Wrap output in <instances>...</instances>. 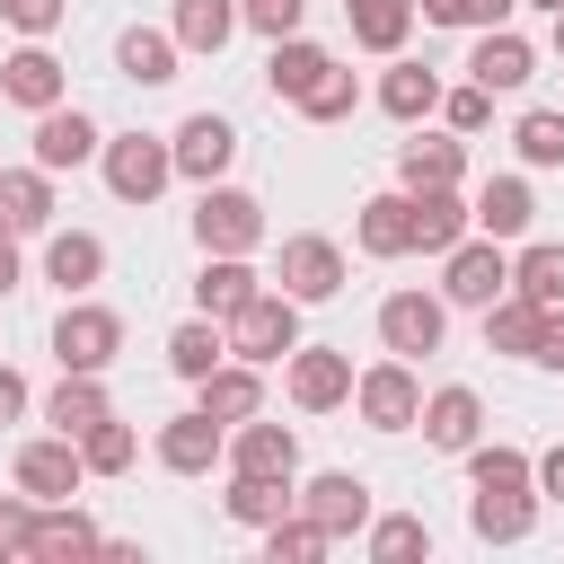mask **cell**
I'll use <instances>...</instances> for the list:
<instances>
[{"mask_svg": "<svg viewBox=\"0 0 564 564\" xmlns=\"http://www.w3.org/2000/svg\"><path fill=\"white\" fill-rule=\"evenodd\" d=\"M511 141H520L529 167H564V115H555V106H529V115L511 123Z\"/></svg>", "mask_w": 564, "mask_h": 564, "instance_id": "42", "label": "cell"}, {"mask_svg": "<svg viewBox=\"0 0 564 564\" xmlns=\"http://www.w3.org/2000/svg\"><path fill=\"white\" fill-rule=\"evenodd\" d=\"M229 467L238 476H300V432L247 414V423H229Z\"/></svg>", "mask_w": 564, "mask_h": 564, "instance_id": "11", "label": "cell"}, {"mask_svg": "<svg viewBox=\"0 0 564 564\" xmlns=\"http://www.w3.org/2000/svg\"><path fill=\"white\" fill-rule=\"evenodd\" d=\"M106 150V132L79 115V106H44L35 115V167H79V159H97Z\"/></svg>", "mask_w": 564, "mask_h": 564, "instance_id": "15", "label": "cell"}, {"mask_svg": "<svg viewBox=\"0 0 564 564\" xmlns=\"http://www.w3.org/2000/svg\"><path fill=\"white\" fill-rule=\"evenodd\" d=\"M176 53H185L176 26H123V35H115V70H123L132 88H167V79H176Z\"/></svg>", "mask_w": 564, "mask_h": 564, "instance_id": "14", "label": "cell"}, {"mask_svg": "<svg viewBox=\"0 0 564 564\" xmlns=\"http://www.w3.org/2000/svg\"><path fill=\"white\" fill-rule=\"evenodd\" d=\"M370 555L379 564H414V555H432V529L414 511H388V520H370Z\"/></svg>", "mask_w": 564, "mask_h": 564, "instance_id": "41", "label": "cell"}, {"mask_svg": "<svg viewBox=\"0 0 564 564\" xmlns=\"http://www.w3.org/2000/svg\"><path fill=\"white\" fill-rule=\"evenodd\" d=\"M538 370H564V308H546V344H538Z\"/></svg>", "mask_w": 564, "mask_h": 564, "instance_id": "49", "label": "cell"}, {"mask_svg": "<svg viewBox=\"0 0 564 564\" xmlns=\"http://www.w3.org/2000/svg\"><path fill=\"white\" fill-rule=\"evenodd\" d=\"M0 176H9V167H0Z\"/></svg>", "mask_w": 564, "mask_h": 564, "instance_id": "57", "label": "cell"}, {"mask_svg": "<svg viewBox=\"0 0 564 564\" xmlns=\"http://www.w3.org/2000/svg\"><path fill=\"white\" fill-rule=\"evenodd\" d=\"M53 352H62V370H106V361L123 352V317H115V308L70 300V308L53 317Z\"/></svg>", "mask_w": 564, "mask_h": 564, "instance_id": "6", "label": "cell"}, {"mask_svg": "<svg viewBox=\"0 0 564 564\" xmlns=\"http://www.w3.org/2000/svg\"><path fill=\"white\" fill-rule=\"evenodd\" d=\"M344 18H352V44L397 53V44H405V26H414V0H344Z\"/></svg>", "mask_w": 564, "mask_h": 564, "instance_id": "35", "label": "cell"}, {"mask_svg": "<svg viewBox=\"0 0 564 564\" xmlns=\"http://www.w3.org/2000/svg\"><path fill=\"white\" fill-rule=\"evenodd\" d=\"M529 220H538V194H529L520 176H485V185H476V229H485V238H520Z\"/></svg>", "mask_w": 564, "mask_h": 564, "instance_id": "28", "label": "cell"}, {"mask_svg": "<svg viewBox=\"0 0 564 564\" xmlns=\"http://www.w3.org/2000/svg\"><path fill=\"white\" fill-rule=\"evenodd\" d=\"M441 115H449V132H485V123H494V88H476V79H467V88H449V97H441Z\"/></svg>", "mask_w": 564, "mask_h": 564, "instance_id": "46", "label": "cell"}, {"mask_svg": "<svg viewBox=\"0 0 564 564\" xmlns=\"http://www.w3.org/2000/svg\"><path fill=\"white\" fill-rule=\"evenodd\" d=\"M352 106H361V79H352L344 62H326V79H317V88L300 97V115H308V123H344Z\"/></svg>", "mask_w": 564, "mask_h": 564, "instance_id": "43", "label": "cell"}, {"mask_svg": "<svg viewBox=\"0 0 564 564\" xmlns=\"http://www.w3.org/2000/svg\"><path fill=\"white\" fill-rule=\"evenodd\" d=\"M220 458H229V423H220V414L194 405V414H167V423H159V467H167V476H212Z\"/></svg>", "mask_w": 564, "mask_h": 564, "instance_id": "7", "label": "cell"}, {"mask_svg": "<svg viewBox=\"0 0 564 564\" xmlns=\"http://www.w3.org/2000/svg\"><path fill=\"white\" fill-rule=\"evenodd\" d=\"M62 9H70V0H0V18H9L18 35H53V26H62Z\"/></svg>", "mask_w": 564, "mask_h": 564, "instance_id": "47", "label": "cell"}, {"mask_svg": "<svg viewBox=\"0 0 564 564\" xmlns=\"http://www.w3.org/2000/svg\"><path fill=\"white\" fill-rule=\"evenodd\" d=\"M467 229H476V203H458V185L414 194V247H423V256H449Z\"/></svg>", "mask_w": 564, "mask_h": 564, "instance_id": "22", "label": "cell"}, {"mask_svg": "<svg viewBox=\"0 0 564 564\" xmlns=\"http://www.w3.org/2000/svg\"><path fill=\"white\" fill-rule=\"evenodd\" d=\"M414 9H423L432 26H467V0H414Z\"/></svg>", "mask_w": 564, "mask_h": 564, "instance_id": "53", "label": "cell"}, {"mask_svg": "<svg viewBox=\"0 0 564 564\" xmlns=\"http://www.w3.org/2000/svg\"><path fill=\"white\" fill-rule=\"evenodd\" d=\"M18 414H26V379H18V370H0V423H18Z\"/></svg>", "mask_w": 564, "mask_h": 564, "instance_id": "51", "label": "cell"}, {"mask_svg": "<svg viewBox=\"0 0 564 564\" xmlns=\"http://www.w3.org/2000/svg\"><path fill=\"white\" fill-rule=\"evenodd\" d=\"M529 520H538L529 485H476V502H467V529H476L485 546H511V538H529Z\"/></svg>", "mask_w": 564, "mask_h": 564, "instance_id": "18", "label": "cell"}, {"mask_svg": "<svg viewBox=\"0 0 564 564\" xmlns=\"http://www.w3.org/2000/svg\"><path fill=\"white\" fill-rule=\"evenodd\" d=\"M379 106H388V115H397V123H423V115H432V106H441V79H432V70H423V62H397V70H388V79H379Z\"/></svg>", "mask_w": 564, "mask_h": 564, "instance_id": "36", "label": "cell"}, {"mask_svg": "<svg viewBox=\"0 0 564 564\" xmlns=\"http://www.w3.org/2000/svg\"><path fill=\"white\" fill-rule=\"evenodd\" d=\"M229 352L256 361V370H264V361H291V352H300V300H291V291H256V300L229 317Z\"/></svg>", "mask_w": 564, "mask_h": 564, "instance_id": "1", "label": "cell"}, {"mask_svg": "<svg viewBox=\"0 0 564 564\" xmlns=\"http://www.w3.org/2000/svg\"><path fill=\"white\" fill-rule=\"evenodd\" d=\"M97 159H106L115 203H159L167 176H176V141H159V132H123V141H106Z\"/></svg>", "mask_w": 564, "mask_h": 564, "instance_id": "2", "label": "cell"}, {"mask_svg": "<svg viewBox=\"0 0 564 564\" xmlns=\"http://www.w3.org/2000/svg\"><path fill=\"white\" fill-rule=\"evenodd\" d=\"M326 62H335L326 44H308V35H273V62H264V88L300 106V97H308V88L326 79Z\"/></svg>", "mask_w": 564, "mask_h": 564, "instance_id": "24", "label": "cell"}, {"mask_svg": "<svg viewBox=\"0 0 564 564\" xmlns=\"http://www.w3.org/2000/svg\"><path fill=\"white\" fill-rule=\"evenodd\" d=\"M467 476L476 485H538V458L511 449V441H494V449H467Z\"/></svg>", "mask_w": 564, "mask_h": 564, "instance_id": "44", "label": "cell"}, {"mask_svg": "<svg viewBox=\"0 0 564 564\" xmlns=\"http://www.w3.org/2000/svg\"><path fill=\"white\" fill-rule=\"evenodd\" d=\"M441 326H449V308H441L432 291H388V300H379V344L405 352V361H414V352H441Z\"/></svg>", "mask_w": 564, "mask_h": 564, "instance_id": "9", "label": "cell"}, {"mask_svg": "<svg viewBox=\"0 0 564 564\" xmlns=\"http://www.w3.org/2000/svg\"><path fill=\"white\" fill-rule=\"evenodd\" d=\"M106 414H115V405H106L97 370H62V388L44 397V423H53V432H70V441H79L88 423H106Z\"/></svg>", "mask_w": 564, "mask_h": 564, "instance_id": "30", "label": "cell"}, {"mask_svg": "<svg viewBox=\"0 0 564 564\" xmlns=\"http://www.w3.org/2000/svg\"><path fill=\"white\" fill-rule=\"evenodd\" d=\"M229 159H238V132H229L220 115H185V123H176V176H203V185H212Z\"/></svg>", "mask_w": 564, "mask_h": 564, "instance_id": "20", "label": "cell"}, {"mask_svg": "<svg viewBox=\"0 0 564 564\" xmlns=\"http://www.w3.org/2000/svg\"><path fill=\"white\" fill-rule=\"evenodd\" d=\"M79 476H88V458H79V441H70V432H53V441H26V449H18V485H26L35 502H70V494H79Z\"/></svg>", "mask_w": 564, "mask_h": 564, "instance_id": "12", "label": "cell"}, {"mask_svg": "<svg viewBox=\"0 0 564 564\" xmlns=\"http://www.w3.org/2000/svg\"><path fill=\"white\" fill-rule=\"evenodd\" d=\"M256 35H300V0H238Z\"/></svg>", "mask_w": 564, "mask_h": 564, "instance_id": "48", "label": "cell"}, {"mask_svg": "<svg viewBox=\"0 0 564 564\" xmlns=\"http://www.w3.org/2000/svg\"><path fill=\"white\" fill-rule=\"evenodd\" d=\"M511 9H520V0H467V18H485V26H502Z\"/></svg>", "mask_w": 564, "mask_h": 564, "instance_id": "54", "label": "cell"}, {"mask_svg": "<svg viewBox=\"0 0 564 564\" xmlns=\"http://www.w3.org/2000/svg\"><path fill=\"white\" fill-rule=\"evenodd\" d=\"M538 9H564V0H538Z\"/></svg>", "mask_w": 564, "mask_h": 564, "instance_id": "56", "label": "cell"}, {"mask_svg": "<svg viewBox=\"0 0 564 564\" xmlns=\"http://www.w3.org/2000/svg\"><path fill=\"white\" fill-rule=\"evenodd\" d=\"M326 546H335V538H326L308 511H300V520H291V511H282V520H264V564H317Z\"/></svg>", "mask_w": 564, "mask_h": 564, "instance_id": "39", "label": "cell"}, {"mask_svg": "<svg viewBox=\"0 0 564 564\" xmlns=\"http://www.w3.org/2000/svg\"><path fill=\"white\" fill-rule=\"evenodd\" d=\"M476 432H485V397L476 388H432L423 397V441L432 449H476Z\"/></svg>", "mask_w": 564, "mask_h": 564, "instance_id": "17", "label": "cell"}, {"mask_svg": "<svg viewBox=\"0 0 564 564\" xmlns=\"http://www.w3.org/2000/svg\"><path fill=\"white\" fill-rule=\"evenodd\" d=\"M238 18H247L238 0H176V44L185 53H220L238 35Z\"/></svg>", "mask_w": 564, "mask_h": 564, "instance_id": "34", "label": "cell"}, {"mask_svg": "<svg viewBox=\"0 0 564 564\" xmlns=\"http://www.w3.org/2000/svg\"><path fill=\"white\" fill-rule=\"evenodd\" d=\"M203 388V414H220V423H247V414H264V379H256V361H220L212 379H194Z\"/></svg>", "mask_w": 564, "mask_h": 564, "instance_id": "29", "label": "cell"}, {"mask_svg": "<svg viewBox=\"0 0 564 564\" xmlns=\"http://www.w3.org/2000/svg\"><path fill=\"white\" fill-rule=\"evenodd\" d=\"M458 176H467V150H458V141H432V132H423V141L397 150V185H405V194H432V185H458Z\"/></svg>", "mask_w": 564, "mask_h": 564, "instance_id": "27", "label": "cell"}, {"mask_svg": "<svg viewBox=\"0 0 564 564\" xmlns=\"http://www.w3.org/2000/svg\"><path fill=\"white\" fill-rule=\"evenodd\" d=\"M538 494H546V502H564V441L538 458Z\"/></svg>", "mask_w": 564, "mask_h": 564, "instance_id": "50", "label": "cell"}, {"mask_svg": "<svg viewBox=\"0 0 564 564\" xmlns=\"http://www.w3.org/2000/svg\"><path fill=\"white\" fill-rule=\"evenodd\" d=\"M132 449H141V441H132V423H115V414L79 432V458H88V476H123V467H132Z\"/></svg>", "mask_w": 564, "mask_h": 564, "instance_id": "40", "label": "cell"}, {"mask_svg": "<svg viewBox=\"0 0 564 564\" xmlns=\"http://www.w3.org/2000/svg\"><path fill=\"white\" fill-rule=\"evenodd\" d=\"M220 502H229V520L264 529V520H282L300 494H291V476H238V467H229V494H220Z\"/></svg>", "mask_w": 564, "mask_h": 564, "instance_id": "33", "label": "cell"}, {"mask_svg": "<svg viewBox=\"0 0 564 564\" xmlns=\"http://www.w3.org/2000/svg\"><path fill=\"white\" fill-rule=\"evenodd\" d=\"M511 291L538 308H564V247H520L511 256Z\"/></svg>", "mask_w": 564, "mask_h": 564, "instance_id": "38", "label": "cell"}, {"mask_svg": "<svg viewBox=\"0 0 564 564\" xmlns=\"http://www.w3.org/2000/svg\"><path fill=\"white\" fill-rule=\"evenodd\" d=\"M555 53H564V9H555Z\"/></svg>", "mask_w": 564, "mask_h": 564, "instance_id": "55", "label": "cell"}, {"mask_svg": "<svg viewBox=\"0 0 564 564\" xmlns=\"http://www.w3.org/2000/svg\"><path fill=\"white\" fill-rule=\"evenodd\" d=\"M538 344H546V308L520 300V291H502V300L485 308V352H520V361H538Z\"/></svg>", "mask_w": 564, "mask_h": 564, "instance_id": "23", "label": "cell"}, {"mask_svg": "<svg viewBox=\"0 0 564 564\" xmlns=\"http://www.w3.org/2000/svg\"><path fill=\"white\" fill-rule=\"evenodd\" d=\"M529 70H538V53H529V35H511V26H485V35H476V53H467V79H476V88H494V97H502V88H520Z\"/></svg>", "mask_w": 564, "mask_h": 564, "instance_id": "16", "label": "cell"}, {"mask_svg": "<svg viewBox=\"0 0 564 564\" xmlns=\"http://www.w3.org/2000/svg\"><path fill=\"white\" fill-rule=\"evenodd\" d=\"M229 361V335H220V317H185L176 335H167V370L176 379H212Z\"/></svg>", "mask_w": 564, "mask_h": 564, "instance_id": "32", "label": "cell"}, {"mask_svg": "<svg viewBox=\"0 0 564 564\" xmlns=\"http://www.w3.org/2000/svg\"><path fill=\"white\" fill-rule=\"evenodd\" d=\"M35 494L18 485V494H0V555H35Z\"/></svg>", "mask_w": 564, "mask_h": 564, "instance_id": "45", "label": "cell"}, {"mask_svg": "<svg viewBox=\"0 0 564 564\" xmlns=\"http://www.w3.org/2000/svg\"><path fill=\"white\" fill-rule=\"evenodd\" d=\"M352 405H361L370 432H405V423H423V379H414V361L397 352V361L361 370V379H352Z\"/></svg>", "mask_w": 564, "mask_h": 564, "instance_id": "4", "label": "cell"}, {"mask_svg": "<svg viewBox=\"0 0 564 564\" xmlns=\"http://www.w3.org/2000/svg\"><path fill=\"white\" fill-rule=\"evenodd\" d=\"M282 291H291L300 308H308V300H335V291H344V247L317 238V229L282 238Z\"/></svg>", "mask_w": 564, "mask_h": 564, "instance_id": "8", "label": "cell"}, {"mask_svg": "<svg viewBox=\"0 0 564 564\" xmlns=\"http://www.w3.org/2000/svg\"><path fill=\"white\" fill-rule=\"evenodd\" d=\"M361 256H414V194L397 185V194H370L361 203Z\"/></svg>", "mask_w": 564, "mask_h": 564, "instance_id": "21", "label": "cell"}, {"mask_svg": "<svg viewBox=\"0 0 564 564\" xmlns=\"http://www.w3.org/2000/svg\"><path fill=\"white\" fill-rule=\"evenodd\" d=\"M0 97H9V106H26V115H44V106H62V62H53L44 44H26V53H9V62H0Z\"/></svg>", "mask_w": 564, "mask_h": 564, "instance_id": "19", "label": "cell"}, {"mask_svg": "<svg viewBox=\"0 0 564 564\" xmlns=\"http://www.w3.org/2000/svg\"><path fill=\"white\" fill-rule=\"evenodd\" d=\"M300 511H308L326 538H352V529H370V485H361L352 467H335V476H317V485L300 494Z\"/></svg>", "mask_w": 564, "mask_h": 564, "instance_id": "13", "label": "cell"}, {"mask_svg": "<svg viewBox=\"0 0 564 564\" xmlns=\"http://www.w3.org/2000/svg\"><path fill=\"white\" fill-rule=\"evenodd\" d=\"M194 238H203V256H247V247L264 238V203L238 194V185H203V203H194Z\"/></svg>", "mask_w": 564, "mask_h": 564, "instance_id": "3", "label": "cell"}, {"mask_svg": "<svg viewBox=\"0 0 564 564\" xmlns=\"http://www.w3.org/2000/svg\"><path fill=\"white\" fill-rule=\"evenodd\" d=\"M97 273H106V238H88V229H53V247H44V282L88 291Z\"/></svg>", "mask_w": 564, "mask_h": 564, "instance_id": "31", "label": "cell"}, {"mask_svg": "<svg viewBox=\"0 0 564 564\" xmlns=\"http://www.w3.org/2000/svg\"><path fill=\"white\" fill-rule=\"evenodd\" d=\"M344 397H352V352L300 344V352H291V405H300V414H335Z\"/></svg>", "mask_w": 564, "mask_h": 564, "instance_id": "10", "label": "cell"}, {"mask_svg": "<svg viewBox=\"0 0 564 564\" xmlns=\"http://www.w3.org/2000/svg\"><path fill=\"white\" fill-rule=\"evenodd\" d=\"M9 291H18V229L0 220V300H9Z\"/></svg>", "mask_w": 564, "mask_h": 564, "instance_id": "52", "label": "cell"}, {"mask_svg": "<svg viewBox=\"0 0 564 564\" xmlns=\"http://www.w3.org/2000/svg\"><path fill=\"white\" fill-rule=\"evenodd\" d=\"M511 291V256H502V238H458L449 247V273H441V300H458V308H494Z\"/></svg>", "mask_w": 564, "mask_h": 564, "instance_id": "5", "label": "cell"}, {"mask_svg": "<svg viewBox=\"0 0 564 564\" xmlns=\"http://www.w3.org/2000/svg\"><path fill=\"white\" fill-rule=\"evenodd\" d=\"M256 291H264V282L247 273V256H203V273H194V308H203V317H238Z\"/></svg>", "mask_w": 564, "mask_h": 564, "instance_id": "25", "label": "cell"}, {"mask_svg": "<svg viewBox=\"0 0 564 564\" xmlns=\"http://www.w3.org/2000/svg\"><path fill=\"white\" fill-rule=\"evenodd\" d=\"M106 538H97V520H79V511H44L35 520V564H70V555H97Z\"/></svg>", "mask_w": 564, "mask_h": 564, "instance_id": "37", "label": "cell"}, {"mask_svg": "<svg viewBox=\"0 0 564 564\" xmlns=\"http://www.w3.org/2000/svg\"><path fill=\"white\" fill-rule=\"evenodd\" d=\"M0 220H9L18 238L53 229V167H9V176H0Z\"/></svg>", "mask_w": 564, "mask_h": 564, "instance_id": "26", "label": "cell"}]
</instances>
